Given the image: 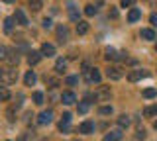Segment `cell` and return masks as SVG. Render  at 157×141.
Returning <instances> with one entry per match:
<instances>
[{
	"instance_id": "1",
	"label": "cell",
	"mask_w": 157,
	"mask_h": 141,
	"mask_svg": "<svg viewBox=\"0 0 157 141\" xmlns=\"http://www.w3.org/2000/svg\"><path fill=\"white\" fill-rule=\"evenodd\" d=\"M18 79V72L12 69V67H4V69H0V82L2 84H14Z\"/></svg>"
},
{
	"instance_id": "2",
	"label": "cell",
	"mask_w": 157,
	"mask_h": 141,
	"mask_svg": "<svg viewBox=\"0 0 157 141\" xmlns=\"http://www.w3.org/2000/svg\"><path fill=\"white\" fill-rule=\"evenodd\" d=\"M110 96H112V92L108 86H100L96 92H94V100H100V102H106V100H110Z\"/></svg>"
},
{
	"instance_id": "3",
	"label": "cell",
	"mask_w": 157,
	"mask_h": 141,
	"mask_svg": "<svg viewBox=\"0 0 157 141\" xmlns=\"http://www.w3.org/2000/svg\"><path fill=\"white\" fill-rule=\"evenodd\" d=\"M51 120H53V112L51 110H43L41 114H39V118H37V124L39 125H47V124H51Z\"/></svg>"
},
{
	"instance_id": "4",
	"label": "cell",
	"mask_w": 157,
	"mask_h": 141,
	"mask_svg": "<svg viewBox=\"0 0 157 141\" xmlns=\"http://www.w3.org/2000/svg\"><path fill=\"white\" fill-rule=\"evenodd\" d=\"M85 76H86L88 82H96V84H98V82H100V79H102L100 72H98V69H88V71L85 72Z\"/></svg>"
},
{
	"instance_id": "5",
	"label": "cell",
	"mask_w": 157,
	"mask_h": 141,
	"mask_svg": "<svg viewBox=\"0 0 157 141\" xmlns=\"http://www.w3.org/2000/svg\"><path fill=\"white\" fill-rule=\"evenodd\" d=\"M106 75H108L110 80H120L122 79V69H118V67H108Z\"/></svg>"
},
{
	"instance_id": "6",
	"label": "cell",
	"mask_w": 157,
	"mask_h": 141,
	"mask_svg": "<svg viewBox=\"0 0 157 141\" xmlns=\"http://www.w3.org/2000/svg\"><path fill=\"white\" fill-rule=\"evenodd\" d=\"M61 102L65 106H71V104H75L77 102V96H75V92H63L61 94Z\"/></svg>"
},
{
	"instance_id": "7",
	"label": "cell",
	"mask_w": 157,
	"mask_h": 141,
	"mask_svg": "<svg viewBox=\"0 0 157 141\" xmlns=\"http://www.w3.org/2000/svg\"><path fill=\"white\" fill-rule=\"evenodd\" d=\"M41 61V51H29L28 53V63L29 65H37Z\"/></svg>"
},
{
	"instance_id": "8",
	"label": "cell",
	"mask_w": 157,
	"mask_h": 141,
	"mask_svg": "<svg viewBox=\"0 0 157 141\" xmlns=\"http://www.w3.org/2000/svg\"><path fill=\"white\" fill-rule=\"evenodd\" d=\"M57 37H59V41L61 43H65L69 39V30H67V26H59L57 28Z\"/></svg>"
},
{
	"instance_id": "9",
	"label": "cell",
	"mask_w": 157,
	"mask_h": 141,
	"mask_svg": "<svg viewBox=\"0 0 157 141\" xmlns=\"http://www.w3.org/2000/svg\"><path fill=\"white\" fill-rule=\"evenodd\" d=\"M144 76H147V72H145V71H132L130 75H128V80H130V82H136V80L144 79Z\"/></svg>"
},
{
	"instance_id": "10",
	"label": "cell",
	"mask_w": 157,
	"mask_h": 141,
	"mask_svg": "<svg viewBox=\"0 0 157 141\" xmlns=\"http://www.w3.org/2000/svg\"><path fill=\"white\" fill-rule=\"evenodd\" d=\"M41 55L53 57V55H55V45H51V43H43V45H41Z\"/></svg>"
},
{
	"instance_id": "11",
	"label": "cell",
	"mask_w": 157,
	"mask_h": 141,
	"mask_svg": "<svg viewBox=\"0 0 157 141\" xmlns=\"http://www.w3.org/2000/svg\"><path fill=\"white\" fill-rule=\"evenodd\" d=\"M140 35H141V39H147V41H153L155 39V32L149 30V28H144V30L140 32Z\"/></svg>"
},
{
	"instance_id": "12",
	"label": "cell",
	"mask_w": 157,
	"mask_h": 141,
	"mask_svg": "<svg viewBox=\"0 0 157 141\" xmlns=\"http://www.w3.org/2000/svg\"><path fill=\"white\" fill-rule=\"evenodd\" d=\"M120 139H122V131L120 129H114V131H110V133L104 135V141H120Z\"/></svg>"
},
{
	"instance_id": "13",
	"label": "cell",
	"mask_w": 157,
	"mask_h": 141,
	"mask_svg": "<svg viewBox=\"0 0 157 141\" xmlns=\"http://www.w3.org/2000/svg\"><path fill=\"white\" fill-rule=\"evenodd\" d=\"M69 18H71L73 22H81L78 20V8L73 2H69Z\"/></svg>"
},
{
	"instance_id": "14",
	"label": "cell",
	"mask_w": 157,
	"mask_h": 141,
	"mask_svg": "<svg viewBox=\"0 0 157 141\" xmlns=\"http://www.w3.org/2000/svg\"><path fill=\"white\" fill-rule=\"evenodd\" d=\"M78 131H81V133H92V131H94V124H92V121H82Z\"/></svg>"
},
{
	"instance_id": "15",
	"label": "cell",
	"mask_w": 157,
	"mask_h": 141,
	"mask_svg": "<svg viewBox=\"0 0 157 141\" xmlns=\"http://www.w3.org/2000/svg\"><path fill=\"white\" fill-rule=\"evenodd\" d=\"M14 20H16L20 26H28V18H26V14H24V10H16V16H14Z\"/></svg>"
},
{
	"instance_id": "16",
	"label": "cell",
	"mask_w": 157,
	"mask_h": 141,
	"mask_svg": "<svg viewBox=\"0 0 157 141\" xmlns=\"http://www.w3.org/2000/svg\"><path fill=\"white\" fill-rule=\"evenodd\" d=\"M140 16H141V12H140V8H132L130 10V14H128V22H137L140 20Z\"/></svg>"
},
{
	"instance_id": "17",
	"label": "cell",
	"mask_w": 157,
	"mask_h": 141,
	"mask_svg": "<svg viewBox=\"0 0 157 141\" xmlns=\"http://www.w3.org/2000/svg\"><path fill=\"white\" fill-rule=\"evenodd\" d=\"M24 82H26V86H33V84H36V72L28 71L26 76H24Z\"/></svg>"
},
{
	"instance_id": "18",
	"label": "cell",
	"mask_w": 157,
	"mask_h": 141,
	"mask_svg": "<svg viewBox=\"0 0 157 141\" xmlns=\"http://www.w3.org/2000/svg\"><path fill=\"white\" fill-rule=\"evenodd\" d=\"M132 124V120H130V116H126V114H122L120 118H118V125L120 128H128V125Z\"/></svg>"
},
{
	"instance_id": "19",
	"label": "cell",
	"mask_w": 157,
	"mask_h": 141,
	"mask_svg": "<svg viewBox=\"0 0 157 141\" xmlns=\"http://www.w3.org/2000/svg\"><path fill=\"white\" fill-rule=\"evenodd\" d=\"M28 2H29V8H32L33 12H37V10L43 8V0H28Z\"/></svg>"
},
{
	"instance_id": "20",
	"label": "cell",
	"mask_w": 157,
	"mask_h": 141,
	"mask_svg": "<svg viewBox=\"0 0 157 141\" xmlns=\"http://www.w3.org/2000/svg\"><path fill=\"white\" fill-rule=\"evenodd\" d=\"M88 32V24L86 22H77V33L78 35H85Z\"/></svg>"
},
{
	"instance_id": "21",
	"label": "cell",
	"mask_w": 157,
	"mask_h": 141,
	"mask_svg": "<svg viewBox=\"0 0 157 141\" xmlns=\"http://www.w3.org/2000/svg\"><path fill=\"white\" fill-rule=\"evenodd\" d=\"M12 30H14V18H6L4 20V32L12 33Z\"/></svg>"
},
{
	"instance_id": "22",
	"label": "cell",
	"mask_w": 157,
	"mask_h": 141,
	"mask_svg": "<svg viewBox=\"0 0 157 141\" xmlns=\"http://www.w3.org/2000/svg\"><path fill=\"white\" fill-rule=\"evenodd\" d=\"M106 61H116V59H120V55L114 51V49H106Z\"/></svg>"
},
{
	"instance_id": "23",
	"label": "cell",
	"mask_w": 157,
	"mask_h": 141,
	"mask_svg": "<svg viewBox=\"0 0 157 141\" xmlns=\"http://www.w3.org/2000/svg\"><path fill=\"white\" fill-rule=\"evenodd\" d=\"M67 69V61L65 59H57V63H55V71L57 72H63Z\"/></svg>"
},
{
	"instance_id": "24",
	"label": "cell",
	"mask_w": 157,
	"mask_h": 141,
	"mask_svg": "<svg viewBox=\"0 0 157 141\" xmlns=\"http://www.w3.org/2000/svg\"><path fill=\"white\" fill-rule=\"evenodd\" d=\"M8 55H10V49L0 45V61H8Z\"/></svg>"
},
{
	"instance_id": "25",
	"label": "cell",
	"mask_w": 157,
	"mask_h": 141,
	"mask_svg": "<svg viewBox=\"0 0 157 141\" xmlns=\"http://www.w3.org/2000/svg\"><path fill=\"white\" fill-rule=\"evenodd\" d=\"M0 100H2V102L10 100V92H8L6 86H0Z\"/></svg>"
},
{
	"instance_id": "26",
	"label": "cell",
	"mask_w": 157,
	"mask_h": 141,
	"mask_svg": "<svg viewBox=\"0 0 157 141\" xmlns=\"http://www.w3.org/2000/svg\"><path fill=\"white\" fill-rule=\"evenodd\" d=\"M141 94H144V98H155V96H157V90L155 88H145Z\"/></svg>"
},
{
	"instance_id": "27",
	"label": "cell",
	"mask_w": 157,
	"mask_h": 141,
	"mask_svg": "<svg viewBox=\"0 0 157 141\" xmlns=\"http://www.w3.org/2000/svg\"><path fill=\"white\" fill-rule=\"evenodd\" d=\"M98 114L100 116H110L112 114V106H102V108L98 110Z\"/></svg>"
},
{
	"instance_id": "28",
	"label": "cell",
	"mask_w": 157,
	"mask_h": 141,
	"mask_svg": "<svg viewBox=\"0 0 157 141\" xmlns=\"http://www.w3.org/2000/svg\"><path fill=\"white\" fill-rule=\"evenodd\" d=\"M144 114L145 116H155L157 114V106H147V108L144 110Z\"/></svg>"
},
{
	"instance_id": "29",
	"label": "cell",
	"mask_w": 157,
	"mask_h": 141,
	"mask_svg": "<svg viewBox=\"0 0 157 141\" xmlns=\"http://www.w3.org/2000/svg\"><path fill=\"white\" fill-rule=\"evenodd\" d=\"M88 108H90V106H88V102H81V104H78V114H86Z\"/></svg>"
},
{
	"instance_id": "30",
	"label": "cell",
	"mask_w": 157,
	"mask_h": 141,
	"mask_svg": "<svg viewBox=\"0 0 157 141\" xmlns=\"http://www.w3.org/2000/svg\"><path fill=\"white\" fill-rule=\"evenodd\" d=\"M33 102L36 104H43V92H33Z\"/></svg>"
},
{
	"instance_id": "31",
	"label": "cell",
	"mask_w": 157,
	"mask_h": 141,
	"mask_svg": "<svg viewBox=\"0 0 157 141\" xmlns=\"http://www.w3.org/2000/svg\"><path fill=\"white\" fill-rule=\"evenodd\" d=\"M85 14H86V16H94V14H96V8L92 6V4H88V6H85Z\"/></svg>"
},
{
	"instance_id": "32",
	"label": "cell",
	"mask_w": 157,
	"mask_h": 141,
	"mask_svg": "<svg viewBox=\"0 0 157 141\" xmlns=\"http://www.w3.org/2000/svg\"><path fill=\"white\" fill-rule=\"evenodd\" d=\"M8 63H10V65H16V63H18V53H12V51H10V55H8Z\"/></svg>"
},
{
	"instance_id": "33",
	"label": "cell",
	"mask_w": 157,
	"mask_h": 141,
	"mask_svg": "<svg viewBox=\"0 0 157 141\" xmlns=\"http://www.w3.org/2000/svg\"><path fill=\"white\" fill-rule=\"evenodd\" d=\"M65 82H67L69 86H75L77 82H78V76H67V79H65Z\"/></svg>"
},
{
	"instance_id": "34",
	"label": "cell",
	"mask_w": 157,
	"mask_h": 141,
	"mask_svg": "<svg viewBox=\"0 0 157 141\" xmlns=\"http://www.w3.org/2000/svg\"><path fill=\"white\" fill-rule=\"evenodd\" d=\"M43 28H45V30H51V28H53V22L49 20V18H43Z\"/></svg>"
},
{
	"instance_id": "35",
	"label": "cell",
	"mask_w": 157,
	"mask_h": 141,
	"mask_svg": "<svg viewBox=\"0 0 157 141\" xmlns=\"http://www.w3.org/2000/svg\"><path fill=\"white\" fill-rule=\"evenodd\" d=\"M69 121H71V114H69V112H65V114H63V120L59 121V124H69Z\"/></svg>"
},
{
	"instance_id": "36",
	"label": "cell",
	"mask_w": 157,
	"mask_h": 141,
	"mask_svg": "<svg viewBox=\"0 0 157 141\" xmlns=\"http://www.w3.org/2000/svg\"><path fill=\"white\" fill-rule=\"evenodd\" d=\"M149 22H151V26H155V28H157V12H153V14L149 16Z\"/></svg>"
},
{
	"instance_id": "37",
	"label": "cell",
	"mask_w": 157,
	"mask_h": 141,
	"mask_svg": "<svg viewBox=\"0 0 157 141\" xmlns=\"http://www.w3.org/2000/svg\"><path fill=\"white\" fill-rule=\"evenodd\" d=\"M136 137H137V139H145V129H137Z\"/></svg>"
},
{
	"instance_id": "38",
	"label": "cell",
	"mask_w": 157,
	"mask_h": 141,
	"mask_svg": "<svg viewBox=\"0 0 157 141\" xmlns=\"http://www.w3.org/2000/svg\"><path fill=\"white\" fill-rule=\"evenodd\" d=\"M6 116H8V120H10V121H14V120H16V118H14V110H12V108H10V110L6 112Z\"/></svg>"
},
{
	"instance_id": "39",
	"label": "cell",
	"mask_w": 157,
	"mask_h": 141,
	"mask_svg": "<svg viewBox=\"0 0 157 141\" xmlns=\"http://www.w3.org/2000/svg\"><path fill=\"white\" fill-rule=\"evenodd\" d=\"M59 129H61V131H65V133H67V131L71 129V128H69V124H59Z\"/></svg>"
},
{
	"instance_id": "40",
	"label": "cell",
	"mask_w": 157,
	"mask_h": 141,
	"mask_svg": "<svg viewBox=\"0 0 157 141\" xmlns=\"http://www.w3.org/2000/svg\"><path fill=\"white\" fill-rule=\"evenodd\" d=\"M132 4H134V0H122V6H132Z\"/></svg>"
},
{
	"instance_id": "41",
	"label": "cell",
	"mask_w": 157,
	"mask_h": 141,
	"mask_svg": "<svg viewBox=\"0 0 157 141\" xmlns=\"http://www.w3.org/2000/svg\"><path fill=\"white\" fill-rule=\"evenodd\" d=\"M22 100H24V96H22V94H18V102H16V108H20V106H22Z\"/></svg>"
},
{
	"instance_id": "42",
	"label": "cell",
	"mask_w": 157,
	"mask_h": 141,
	"mask_svg": "<svg viewBox=\"0 0 157 141\" xmlns=\"http://www.w3.org/2000/svg\"><path fill=\"white\" fill-rule=\"evenodd\" d=\"M153 128H155V129H157V121H155V124H153Z\"/></svg>"
},
{
	"instance_id": "43",
	"label": "cell",
	"mask_w": 157,
	"mask_h": 141,
	"mask_svg": "<svg viewBox=\"0 0 157 141\" xmlns=\"http://www.w3.org/2000/svg\"><path fill=\"white\" fill-rule=\"evenodd\" d=\"M4 2H14V0H4Z\"/></svg>"
},
{
	"instance_id": "44",
	"label": "cell",
	"mask_w": 157,
	"mask_h": 141,
	"mask_svg": "<svg viewBox=\"0 0 157 141\" xmlns=\"http://www.w3.org/2000/svg\"><path fill=\"white\" fill-rule=\"evenodd\" d=\"M73 141H78V139H73Z\"/></svg>"
},
{
	"instance_id": "45",
	"label": "cell",
	"mask_w": 157,
	"mask_h": 141,
	"mask_svg": "<svg viewBox=\"0 0 157 141\" xmlns=\"http://www.w3.org/2000/svg\"><path fill=\"white\" fill-rule=\"evenodd\" d=\"M155 49H157V45H155Z\"/></svg>"
}]
</instances>
